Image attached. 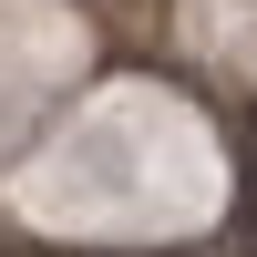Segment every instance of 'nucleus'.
Listing matches in <instances>:
<instances>
[{
  "mask_svg": "<svg viewBox=\"0 0 257 257\" xmlns=\"http://www.w3.org/2000/svg\"><path fill=\"white\" fill-rule=\"evenodd\" d=\"M247 144H257V113H247Z\"/></svg>",
  "mask_w": 257,
  "mask_h": 257,
  "instance_id": "nucleus-1",
  "label": "nucleus"
},
{
  "mask_svg": "<svg viewBox=\"0 0 257 257\" xmlns=\"http://www.w3.org/2000/svg\"><path fill=\"white\" fill-rule=\"evenodd\" d=\"M247 216H257V196H247Z\"/></svg>",
  "mask_w": 257,
  "mask_h": 257,
  "instance_id": "nucleus-2",
  "label": "nucleus"
}]
</instances>
